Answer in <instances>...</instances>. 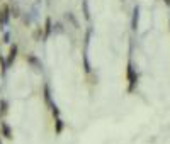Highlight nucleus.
Segmentation results:
<instances>
[{"mask_svg": "<svg viewBox=\"0 0 170 144\" xmlns=\"http://www.w3.org/2000/svg\"><path fill=\"white\" fill-rule=\"evenodd\" d=\"M138 14H140V8L134 7V10H133V29L138 27Z\"/></svg>", "mask_w": 170, "mask_h": 144, "instance_id": "obj_2", "label": "nucleus"}, {"mask_svg": "<svg viewBox=\"0 0 170 144\" xmlns=\"http://www.w3.org/2000/svg\"><path fill=\"white\" fill-rule=\"evenodd\" d=\"M165 4H167V5H168V7H170V0H165Z\"/></svg>", "mask_w": 170, "mask_h": 144, "instance_id": "obj_4", "label": "nucleus"}, {"mask_svg": "<svg viewBox=\"0 0 170 144\" xmlns=\"http://www.w3.org/2000/svg\"><path fill=\"white\" fill-rule=\"evenodd\" d=\"M7 19H8V7L2 5V8H0V25H4L7 22Z\"/></svg>", "mask_w": 170, "mask_h": 144, "instance_id": "obj_1", "label": "nucleus"}, {"mask_svg": "<svg viewBox=\"0 0 170 144\" xmlns=\"http://www.w3.org/2000/svg\"><path fill=\"white\" fill-rule=\"evenodd\" d=\"M83 12H85V19H89L90 14H89V5H87V2L83 0Z\"/></svg>", "mask_w": 170, "mask_h": 144, "instance_id": "obj_3", "label": "nucleus"}]
</instances>
